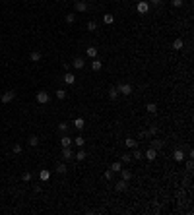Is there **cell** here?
I'll use <instances>...</instances> for the list:
<instances>
[{"label":"cell","mask_w":194,"mask_h":215,"mask_svg":"<svg viewBox=\"0 0 194 215\" xmlns=\"http://www.w3.org/2000/svg\"><path fill=\"white\" fill-rule=\"evenodd\" d=\"M22 180H23V182H29V180H31V172H23V175H22Z\"/></svg>","instance_id":"cell-36"},{"label":"cell","mask_w":194,"mask_h":215,"mask_svg":"<svg viewBox=\"0 0 194 215\" xmlns=\"http://www.w3.org/2000/svg\"><path fill=\"white\" fill-rule=\"evenodd\" d=\"M101 68H103V62L99 60V58H93L91 60V70H93V72H99Z\"/></svg>","instance_id":"cell-11"},{"label":"cell","mask_w":194,"mask_h":215,"mask_svg":"<svg viewBox=\"0 0 194 215\" xmlns=\"http://www.w3.org/2000/svg\"><path fill=\"white\" fill-rule=\"evenodd\" d=\"M187 169H188V171H192V169H194V163H192V157H190V159L187 161Z\"/></svg>","instance_id":"cell-40"},{"label":"cell","mask_w":194,"mask_h":215,"mask_svg":"<svg viewBox=\"0 0 194 215\" xmlns=\"http://www.w3.org/2000/svg\"><path fill=\"white\" fill-rule=\"evenodd\" d=\"M35 99H37V103H39V105H47L49 101H51V95H49L47 91H39L35 95Z\"/></svg>","instance_id":"cell-1"},{"label":"cell","mask_w":194,"mask_h":215,"mask_svg":"<svg viewBox=\"0 0 194 215\" xmlns=\"http://www.w3.org/2000/svg\"><path fill=\"white\" fill-rule=\"evenodd\" d=\"M62 68L66 70V72H70V62H64V64H62Z\"/></svg>","instance_id":"cell-43"},{"label":"cell","mask_w":194,"mask_h":215,"mask_svg":"<svg viewBox=\"0 0 194 215\" xmlns=\"http://www.w3.org/2000/svg\"><path fill=\"white\" fill-rule=\"evenodd\" d=\"M72 66H74L76 70H82V68L85 66V60L82 58V56H76V58H74V62H72Z\"/></svg>","instance_id":"cell-5"},{"label":"cell","mask_w":194,"mask_h":215,"mask_svg":"<svg viewBox=\"0 0 194 215\" xmlns=\"http://www.w3.org/2000/svg\"><path fill=\"white\" fill-rule=\"evenodd\" d=\"M150 147H154L155 151H159V149L163 147V142H161V140H151V146H150Z\"/></svg>","instance_id":"cell-17"},{"label":"cell","mask_w":194,"mask_h":215,"mask_svg":"<svg viewBox=\"0 0 194 215\" xmlns=\"http://www.w3.org/2000/svg\"><path fill=\"white\" fill-rule=\"evenodd\" d=\"M58 130H60V132L64 134V132L68 130V122H60V124H58Z\"/></svg>","instance_id":"cell-34"},{"label":"cell","mask_w":194,"mask_h":215,"mask_svg":"<svg viewBox=\"0 0 194 215\" xmlns=\"http://www.w3.org/2000/svg\"><path fill=\"white\" fill-rule=\"evenodd\" d=\"M27 143H29L31 147L39 146V138H37V136H29V138H27Z\"/></svg>","instance_id":"cell-23"},{"label":"cell","mask_w":194,"mask_h":215,"mask_svg":"<svg viewBox=\"0 0 194 215\" xmlns=\"http://www.w3.org/2000/svg\"><path fill=\"white\" fill-rule=\"evenodd\" d=\"M117 89H118L121 95H130L132 93V85L130 84H121V85H117Z\"/></svg>","instance_id":"cell-3"},{"label":"cell","mask_w":194,"mask_h":215,"mask_svg":"<svg viewBox=\"0 0 194 215\" xmlns=\"http://www.w3.org/2000/svg\"><path fill=\"white\" fill-rule=\"evenodd\" d=\"M74 8H76V12H88L89 10V4L85 2V0H76Z\"/></svg>","instance_id":"cell-2"},{"label":"cell","mask_w":194,"mask_h":215,"mask_svg":"<svg viewBox=\"0 0 194 215\" xmlns=\"http://www.w3.org/2000/svg\"><path fill=\"white\" fill-rule=\"evenodd\" d=\"M144 157H146V159H150V161H155V157H157V151H155L154 147H150V149L144 153Z\"/></svg>","instance_id":"cell-9"},{"label":"cell","mask_w":194,"mask_h":215,"mask_svg":"<svg viewBox=\"0 0 194 215\" xmlns=\"http://www.w3.org/2000/svg\"><path fill=\"white\" fill-rule=\"evenodd\" d=\"M85 54H88V58H97V49L95 47H88V51H85Z\"/></svg>","instance_id":"cell-13"},{"label":"cell","mask_w":194,"mask_h":215,"mask_svg":"<svg viewBox=\"0 0 194 215\" xmlns=\"http://www.w3.org/2000/svg\"><path fill=\"white\" fill-rule=\"evenodd\" d=\"M148 4H154V6H159V4H161V0H148Z\"/></svg>","instance_id":"cell-42"},{"label":"cell","mask_w":194,"mask_h":215,"mask_svg":"<svg viewBox=\"0 0 194 215\" xmlns=\"http://www.w3.org/2000/svg\"><path fill=\"white\" fill-rule=\"evenodd\" d=\"M146 110H148L150 114H155V113H157V105H155V103H148V105H146Z\"/></svg>","instance_id":"cell-16"},{"label":"cell","mask_w":194,"mask_h":215,"mask_svg":"<svg viewBox=\"0 0 194 215\" xmlns=\"http://www.w3.org/2000/svg\"><path fill=\"white\" fill-rule=\"evenodd\" d=\"M88 29H89V31H95V29H97V23H95V22H89V23H88Z\"/></svg>","instance_id":"cell-38"},{"label":"cell","mask_w":194,"mask_h":215,"mask_svg":"<svg viewBox=\"0 0 194 215\" xmlns=\"http://www.w3.org/2000/svg\"><path fill=\"white\" fill-rule=\"evenodd\" d=\"M183 47H184V41L183 39H175V41H173V49H175V51H183Z\"/></svg>","instance_id":"cell-14"},{"label":"cell","mask_w":194,"mask_h":215,"mask_svg":"<svg viewBox=\"0 0 194 215\" xmlns=\"http://www.w3.org/2000/svg\"><path fill=\"white\" fill-rule=\"evenodd\" d=\"M142 157H144V153L138 149V147H134V153H132V161H140Z\"/></svg>","instance_id":"cell-20"},{"label":"cell","mask_w":194,"mask_h":215,"mask_svg":"<svg viewBox=\"0 0 194 215\" xmlns=\"http://www.w3.org/2000/svg\"><path fill=\"white\" fill-rule=\"evenodd\" d=\"M103 22H105L107 25H111V23L115 22V18H113V16H111V14H105V18H103Z\"/></svg>","instance_id":"cell-30"},{"label":"cell","mask_w":194,"mask_h":215,"mask_svg":"<svg viewBox=\"0 0 194 215\" xmlns=\"http://www.w3.org/2000/svg\"><path fill=\"white\" fill-rule=\"evenodd\" d=\"M66 171H68V169H66L64 163H58V165H56V172H58V175H64Z\"/></svg>","instance_id":"cell-28"},{"label":"cell","mask_w":194,"mask_h":215,"mask_svg":"<svg viewBox=\"0 0 194 215\" xmlns=\"http://www.w3.org/2000/svg\"><path fill=\"white\" fill-rule=\"evenodd\" d=\"M74 157H76L78 161H85V159H88V153H85L84 149H80L78 153H74Z\"/></svg>","instance_id":"cell-22"},{"label":"cell","mask_w":194,"mask_h":215,"mask_svg":"<svg viewBox=\"0 0 194 215\" xmlns=\"http://www.w3.org/2000/svg\"><path fill=\"white\" fill-rule=\"evenodd\" d=\"M14 153H22V146H19V143L14 146Z\"/></svg>","instance_id":"cell-41"},{"label":"cell","mask_w":194,"mask_h":215,"mask_svg":"<svg viewBox=\"0 0 194 215\" xmlns=\"http://www.w3.org/2000/svg\"><path fill=\"white\" fill-rule=\"evenodd\" d=\"M39 178L43 180V182H47V180L51 178V171H45V169H43V171L39 172Z\"/></svg>","instance_id":"cell-18"},{"label":"cell","mask_w":194,"mask_h":215,"mask_svg":"<svg viewBox=\"0 0 194 215\" xmlns=\"http://www.w3.org/2000/svg\"><path fill=\"white\" fill-rule=\"evenodd\" d=\"M118 172H121L122 180H126V182H128V180L132 178V172H130V171H122V169H121V171H118Z\"/></svg>","instance_id":"cell-24"},{"label":"cell","mask_w":194,"mask_h":215,"mask_svg":"<svg viewBox=\"0 0 194 215\" xmlns=\"http://www.w3.org/2000/svg\"><path fill=\"white\" fill-rule=\"evenodd\" d=\"M126 188H128V182H126V180H122V178L115 184V190H117V192H124Z\"/></svg>","instance_id":"cell-8"},{"label":"cell","mask_w":194,"mask_h":215,"mask_svg":"<svg viewBox=\"0 0 194 215\" xmlns=\"http://www.w3.org/2000/svg\"><path fill=\"white\" fill-rule=\"evenodd\" d=\"M146 134H148V136H150V138H154V136H155V134H157V128H155V126H151V128H150V130H148V132H146Z\"/></svg>","instance_id":"cell-33"},{"label":"cell","mask_w":194,"mask_h":215,"mask_svg":"<svg viewBox=\"0 0 194 215\" xmlns=\"http://www.w3.org/2000/svg\"><path fill=\"white\" fill-rule=\"evenodd\" d=\"M109 97H111V99H117V97H118V89H117V87H111V89H109Z\"/></svg>","instance_id":"cell-29"},{"label":"cell","mask_w":194,"mask_h":215,"mask_svg":"<svg viewBox=\"0 0 194 215\" xmlns=\"http://www.w3.org/2000/svg\"><path fill=\"white\" fill-rule=\"evenodd\" d=\"M121 169H122V165H121V161H115V163H113V165H111V171H113V172H118V171H121Z\"/></svg>","instance_id":"cell-27"},{"label":"cell","mask_w":194,"mask_h":215,"mask_svg":"<svg viewBox=\"0 0 194 215\" xmlns=\"http://www.w3.org/2000/svg\"><path fill=\"white\" fill-rule=\"evenodd\" d=\"M136 10H138V14H148V10H150V4H148V0H142V2H138Z\"/></svg>","instance_id":"cell-4"},{"label":"cell","mask_w":194,"mask_h":215,"mask_svg":"<svg viewBox=\"0 0 194 215\" xmlns=\"http://www.w3.org/2000/svg\"><path fill=\"white\" fill-rule=\"evenodd\" d=\"M60 143H62V147H68V146H72V138L64 134L62 138H60Z\"/></svg>","instance_id":"cell-15"},{"label":"cell","mask_w":194,"mask_h":215,"mask_svg":"<svg viewBox=\"0 0 194 215\" xmlns=\"http://www.w3.org/2000/svg\"><path fill=\"white\" fill-rule=\"evenodd\" d=\"M72 142H74V143H76V146H78V147H84V143H85V140H84V138H82V136H76V138H74V140H72Z\"/></svg>","instance_id":"cell-25"},{"label":"cell","mask_w":194,"mask_h":215,"mask_svg":"<svg viewBox=\"0 0 194 215\" xmlns=\"http://www.w3.org/2000/svg\"><path fill=\"white\" fill-rule=\"evenodd\" d=\"M64 81H66L68 85H74V81H76V76H74L72 72H66V74H64Z\"/></svg>","instance_id":"cell-12"},{"label":"cell","mask_w":194,"mask_h":215,"mask_svg":"<svg viewBox=\"0 0 194 215\" xmlns=\"http://www.w3.org/2000/svg\"><path fill=\"white\" fill-rule=\"evenodd\" d=\"M56 99H60V101L66 99V91H64V89H56Z\"/></svg>","instance_id":"cell-32"},{"label":"cell","mask_w":194,"mask_h":215,"mask_svg":"<svg viewBox=\"0 0 194 215\" xmlns=\"http://www.w3.org/2000/svg\"><path fill=\"white\" fill-rule=\"evenodd\" d=\"M121 159H122V163H130V161H132V155H128V153H122Z\"/></svg>","instance_id":"cell-35"},{"label":"cell","mask_w":194,"mask_h":215,"mask_svg":"<svg viewBox=\"0 0 194 215\" xmlns=\"http://www.w3.org/2000/svg\"><path fill=\"white\" fill-rule=\"evenodd\" d=\"M29 58H31V62H39L41 58H43V54H41V52H39V51H33V52H31V56H29Z\"/></svg>","instance_id":"cell-21"},{"label":"cell","mask_w":194,"mask_h":215,"mask_svg":"<svg viewBox=\"0 0 194 215\" xmlns=\"http://www.w3.org/2000/svg\"><path fill=\"white\" fill-rule=\"evenodd\" d=\"M74 19H76L74 14H66V23H74Z\"/></svg>","instance_id":"cell-37"},{"label":"cell","mask_w":194,"mask_h":215,"mask_svg":"<svg viewBox=\"0 0 194 215\" xmlns=\"http://www.w3.org/2000/svg\"><path fill=\"white\" fill-rule=\"evenodd\" d=\"M84 126H85L84 118H76V120H74V128H78V130H82Z\"/></svg>","instance_id":"cell-26"},{"label":"cell","mask_w":194,"mask_h":215,"mask_svg":"<svg viewBox=\"0 0 194 215\" xmlns=\"http://www.w3.org/2000/svg\"><path fill=\"white\" fill-rule=\"evenodd\" d=\"M14 97H16V93H14V91H6V93H2V103H10V101H14Z\"/></svg>","instance_id":"cell-10"},{"label":"cell","mask_w":194,"mask_h":215,"mask_svg":"<svg viewBox=\"0 0 194 215\" xmlns=\"http://www.w3.org/2000/svg\"><path fill=\"white\" fill-rule=\"evenodd\" d=\"M113 176H115V172L111 171V169H109V171H105V180H107V182H111V180H113Z\"/></svg>","instance_id":"cell-31"},{"label":"cell","mask_w":194,"mask_h":215,"mask_svg":"<svg viewBox=\"0 0 194 215\" xmlns=\"http://www.w3.org/2000/svg\"><path fill=\"white\" fill-rule=\"evenodd\" d=\"M173 159H175L177 163H183V159H184V151H183V149H175V151H173Z\"/></svg>","instance_id":"cell-7"},{"label":"cell","mask_w":194,"mask_h":215,"mask_svg":"<svg viewBox=\"0 0 194 215\" xmlns=\"http://www.w3.org/2000/svg\"><path fill=\"white\" fill-rule=\"evenodd\" d=\"M124 143H126V147H132V149H134V147H138V142H136L134 138H126Z\"/></svg>","instance_id":"cell-19"},{"label":"cell","mask_w":194,"mask_h":215,"mask_svg":"<svg viewBox=\"0 0 194 215\" xmlns=\"http://www.w3.org/2000/svg\"><path fill=\"white\" fill-rule=\"evenodd\" d=\"M171 4L175 8H181V6H183V0H171Z\"/></svg>","instance_id":"cell-39"},{"label":"cell","mask_w":194,"mask_h":215,"mask_svg":"<svg viewBox=\"0 0 194 215\" xmlns=\"http://www.w3.org/2000/svg\"><path fill=\"white\" fill-rule=\"evenodd\" d=\"M62 157H64V159H74V149H72V147H62Z\"/></svg>","instance_id":"cell-6"}]
</instances>
